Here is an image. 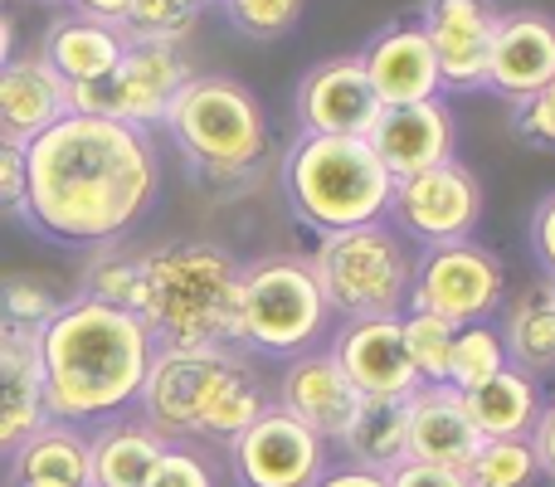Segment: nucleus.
I'll return each instance as SVG.
<instances>
[{"instance_id": "1", "label": "nucleus", "mask_w": 555, "mask_h": 487, "mask_svg": "<svg viewBox=\"0 0 555 487\" xmlns=\"http://www.w3.org/2000/svg\"><path fill=\"white\" fill-rule=\"evenodd\" d=\"M162 195V156L152 132L117 117L64 113L25 142L29 230L68 248L122 244Z\"/></svg>"}, {"instance_id": "2", "label": "nucleus", "mask_w": 555, "mask_h": 487, "mask_svg": "<svg viewBox=\"0 0 555 487\" xmlns=\"http://www.w3.org/2000/svg\"><path fill=\"white\" fill-rule=\"evenodd\" d=\"M156 342L137 312L78 293L39 326L35 361L44 390V420L98 430L137 410V395L152 371Z\"/></svg>"}, {"instance_id": "3", "label": "nucleus", "mask_w": 555, "mask_h": 487, "mask_svg": "<svg viewBox=\"0 0 555 487\" xmlns=\"http://www.w3.org/2000/svg\"><path fill=\"white\" fill-rule=\"evenodd\" d=\"M244 264L224 244L171 240L137 254L132 312L156 351H224L240 346Z\"/></svg>"}, {"instance_id": "4", "label": "nucleus", "mask_w": 555, "mask_h": 487, "mask_svg": "<svg viewBox=\"0 0 555 487\" xmlns=\"http://www.w3.org/2000/svg\"><path fill=\"white\" fill-rule=\"evenodd\" d=\"M269 410L254 366L224 351H156L137 395V420L166 444H224L230 449Z\"/></svg>"}, {"instance_id": "5", "label": "nucleus", "mask_w": 555, "mask_h": 487, "mask_svg": "<svg viewBox=\"0 0 555 487\" xmlns=\"http://www.w3.org/2000/svg\"><path fill=\"white\" fill-rule=\"evenodd\" d=\"M166 132L181 156L220 191L259 181L269 162V117L244 84L224 74H191L166 113Z\"/></svg>"}, {"instance_id": "6", "label": "nucleus", "mask_w": 555, "mask_h": 487, "mask_svg": "<svg viewBox=\"0 0 555 487\" xmlns=\"http://www.w3.org/2000/svg\"><path fill=\"white\" fill-rule=\"evenodd\" d=\"M395 176L365 137H297L283 156L287 210L312 234H341L375 225L390 210Z\"/></svg>"}, {"instance_id": "7", "label": "nucleus", "mask_w": 555, "mask_h": 487, "mask_svg": "<svg viewBox=\"0 0 555 487\" xmlns=\"http://www.w3.org/2000/svg\"><path fill=\"white\" fill-rule=\"evenodd\" d=\"M326 307L341 322L361 317H404L414 283V254L395 225H356L341 234H322V244L307 258Z\"/></svg>"}, {"instance_id": "8", "label": "nucleus", "mask_w": 555, "mask_h": 487, "mask_svg": "<svg viewBox=\"0 0 555 487\" xmlns=\"http://www.w3.org/2000/svg\"><path fill=\"white\" fill-rule=\"evenodd\" d=\"M332 326L322 287H317L307 258L273 254L244 264L240 278V346L259 356H302L317 351Z\"/></svg>"}, {"instance_id": "9", "label": "nucleus", "mask_w": 555, "mask_h": 487, "mask_svg": "<svg viewBox=\"0 0 555 487\" xmlns=\"http://www.w3.org/2000/svg\"><path fill=\"white\" fill-rule=\"evenodd\" d=\"M191 78V64L176 44L162 39H127L122 59L107 78L98 84H78L68 88V113H88V117H117V123H132L142 132L166 123L176 93Z\"/></svg>"}, {"instance_id": "10", "label": "nucleus", "mask_w": 555, "mask_h": 487, "mask_svg": "<svg viewBox=\"0 0 555 487\" xmlns=\"http://www.w3.org/2000/svg\"><path fill=\"white\" fill-rule=\"evenodd\" d=\"M507 303V264L478 240L434 244L424 258H414V283L404 312L443 317L449 326L492 322Z\"/></svg>"}, {"instance_id": "11", "label": "nucleus", "mask_w": 555, "mask_h": 487, "mask_svg": "<svg viewBox=\"0 0 555 487\" xmlns=\"http://www.w3.org/2000/svg\"><path fill=\"white\" fill-rule=\"evenodd\" d=\"M395 230L420 240L424 248L434 244H459L473 240L482 225V185L463 162H439L429 171H414L404 181H395L390 210Z\"/></svg>"}, {"instance_id": "12", "label": "nucleus", "mask_w": 555, "mask_h": 487, "mask_svg": "<svg viewBox=\"0 0 555 487\" xmlns=\"http://www.w3.org/2000/svg\"><path fill=\"white\" fill-rule=\"evenodd\" d=\"M326 469H332L326 439H317L302 420L283 414L278 405H269L230 444V473L240 487H312Z\"/></svg>"}, {"instance_id": "13", "label": "nucleus", "mask_w": 555, "mask_h": 487, "mask_svg": "<svg viewBox=\"0 0 555 487\" xmlns=\"http://www.w3.org/2000/svg\"><path fill=\"white\" fill-rule=\"evenodd\" d=\"M420 29L434 49L443 93H478L488 84V54L498 10L488 0H424Z\"/></svg>"}, {"instance_id": "14", "label": "nucleus", "mask_w": 555, "mask_h": 487, "mask_svg": "<svg viewBox=\"0 0 555 487\" xmlns=\"http://www.w3.org/2000/svg\"><path fill=\"white\" fill-rule=\"evenodd\" d=\"M293 107L307 137H371L375 117H380V98L365 78L361 54L307 68L293 93Z\"/></svg>"}, {"instance_id": "15", "label": "nucleus", "mask_w": 555, "mask_h": 487, "mask_svg": "<svg viewBox=\"0 0 555 487\" xmlns=\"http://www.w3.org/2000/svg\"><path fill=\"white\" fill-rule=\"evenodd\" d=\"M332 361L341 375L365 395V400H390V395H414L420 375L404 351L400 317H361L341 322L332 336Z\"/></svg>"}, {"instance_id": "16", "label": "nucleus", "mask_w": 555, "mask_h": 487, "mask_svg": "<svg viewBox=\"0 0 555 487\" xmlns=\"http://www.w3.org/2000/svg\"><path fill=\"white\" fill-rule=\"evenodd\" d=\"M365 395L356 390L341 375V366L332 361V351H302L287 361L283 381H278V410L302 420L317 439L341 444L351 430L356 410H361Z\"/></svg>"}, {"instance_id": "17", "label": "nucleus", "mask_w": 555, "mask_h": 487, "mask_svg": "<svg viewBox=\"0 0 555 487\" xmlns=\"http://www.w3.org/2000/svg\"><path fill=\"white\" fill-rule=\"evenodd\" d=\"M555 78V20L541 10H512L498 15L488 54V84L507 103H527Z\"/></svg>"}, {"instance_id": "18", "label": "nucleus", "mask_w": 555, "mask_h": 487, "mask_svg": "<svg viewBox=\"0 0 555 487\" xmlns=\"http://www.w3.org/2000/svg\"><path fill=\"white\" fill-rule=\"evenodd\" d=\"M361 68L371 78L380 107H404V103H429L443 93L439 84V64H434V49L424 39L420 20H395L380 35L365 44Z\"/></svg>"}, {"instance_id": "19", "label": "nucleus", "mask_w": 555, "mask_h": 487, "mask_svg": "<svg viewBox=\"0 0 555 487\" xmlns=\"http://www.w3.org/2000/svg\"><path fill=\"white\" fill-rule=\"evenodd\" d=\"M371 152L380 156V166L404 181L414 171H429V166L449 162L453 156V117L439 98L429 103H404V107H380L371 127Z\"/></svg>"}, {"instance_id": "20", "label": "nucleus", "mask_w": 555, "mask_h": 487, "mask_svg": "<svg viewBox=\"0 0 555 487\" xmlns=\"http://www.w3.org/2000/svg\"><path fill=\"white\" fill-rule=\"evenodd\" d=\"M482 434L473 430L468 405L453 385H420L410 395V459L434 469H468Z\"/></svg>"}, {"instance_id": "21", "label": "nucleus", "mask_w": 555, "mask_h": 487, "mask_svg": "<svg viewBox=\"0 0 555 487\" xmlns=\"http://www.w3.org/2000/svg\"><path fill=\"white\" fill-rule=\"evenodd\" d=\"M68 113V84L44 59H10L0 68V137L29 142Z\"/></svg>"}, {"instance_id": "22", "label": "nucleus", "mask_w": 555, "mask_h": 487, "mask_svg": "<svg viewBox=\"0 0 555 487\" xmlns=\"http://www.w3.org/2000/svg\"><path fill=\"white\" fill-rule=\"evenodd\" d=\"M122 49H127L122 25H107V20L78 15L74 10V15H59L54 25L44 29L39 59H44L68 88H78V84H98V78L113 74Z\"/></svg>"}, {"instance_id": "23", "label": "nucleus", "mask_w": 555, "mask_h": 487, "mask_svg": "<svg viewBox=\"0 0 555 487\" xmlns=\"http://www.w3.org/2000/svg\"><path fill=\"white\" fill-rule=\"evenodd\" d=\"M39 424H44V390H39L35 336L0 326V459H10Z\"/></svg>"}, {"instance_id": "24", "label": "nucleus", "mask_w": 555, "mask_h": 487, "mask_svg": "<svg viewBox=\"0 0 555 487\" xmlns=\"http://www.w3.org/2000/svg\"><path fill=\"white\" fill-rule=\"evenodd\" d=\"M15 487H93L88 473V434L74 424L44 420L15 453H10Z\"/></svg>"}, {"instance_id": "25", "label": "nucleus", "mask_w": 555, "mask_h": 487, "mask_svg": "<svg viewBox=\"0 0 555 487\" xmlns=\"http://www.w3.org/2000/svg\"><path fill=\"white\" fill-rule=\"evenodd\" d=\"M166 453V439L142 420H107L88 434V473L93 487H152V473Z\"/></svg>"}, {"instance_id": "26", "label": "nucleus", "mask_w": 555, "mask_h": 487, "mask_svg": "<svg viewBox=\"0 0 555 487\" xmlns=\"http://www.w3.org/2000/svg\"><path fill=\"white\" fill-rule=\"evenodd\" d=\"M468 405V420L482 439H527L531 424L541 414V385L537 375L517 371V366H502L498 375H488L473 390H459Z\"/></svg>"}, {"instance_id": "27", "label": "nucleus", "mask_w": 555, "mask_h": 487, "mask_svg": "<svg viewBox=\"0 0 555 487\" xmlns=\"http://www.w3.org/2000/svg\"><path fill=\"white\" fill-rule=\"evenodd\" d=\"M341 453L351 469L385 473L390 478L400 463H410V395L390 400H361L351 430L341 439Z\"/></svg>"}, {"instance_id": "28", "label": "nucleus", "mask_w": 555, "mask_h": 487, "mask_svg": "<svg viewBox=\"0 0 555 487\" xmlns=\"http://www.w3.org/2000/svg\"><path fill=\"white\" fill-rule=\"evenodd\" d=\"M502 332V346H507V366L527 375H546L555 371V293L551 278L546 283H531L527 293L512 303L507 326Z\"/></svg>"}, {"instance_id": "29", "label": "nucleus", "mask_w": 555, "mask_h": 487, "mask_svg": "<svg viewBox=\"0 0 555 487\" xmlns=\"http://www.w3.org/2000/svg\"><path fill=\"white\" fill-rule=\"evenodd\" d=\"M463 478H468V487H537L541 463L531 439H482Z\"/></svg>"}, {"instance_id": "30", "label": "nucleus", "mask_w": 555, "mask_h": 487, "mask_svg": "<svg viewBox=\"0 0 555 487\" xmlns=\"http://www.w3.org/2000/svg\"><path fill=\"white\" fill-rule=\"evenodd\" d=\"M507 366V346L492 322H468L453 332V356H449V385L453 390H473L488 375H498Z\"/></svg>"}, {"instance_id": "31", "label": "nucleus", "mask_w": 555, "mask_h": 487, "mask_svg": "<svg viewBox=\"0 0 555 487\" xmlns=\"http://www.w3.org/2000/svg\"><path fill=\"white\" fill-rule=\"evenodd\" d=\"M210 0H127L122 10V35L127 39H162V44H181L195 29L201 10Z\"/></svg>"}, {"instance_id": "32", "label": "nucleus", "mask_w": 555, "mask_h": 487, "mask_svg": "<svg viewBox=\"0 0 555 487\" xmlns=\"http://www.w3.org/2000/svg\"><path fill=\"white\" fill-rule=\"evenodd\" d=\"M400 332H404V351H410L420 385H449V356H453V332L459 326H449L443 317H429V312H404Z\"/></svg>"}, {"instance_id": "33", "label": "nucleus", "mask_w": 555, "mask_h": 487, "mask_svg": "<svg viewBox=\"0 0 555 487\" xmlns=\"http://www.w3.org/2000/svg\"><path fill=\"white\" fill-rule=\"evenodd\" d=\"M59 312V293H49L39 278L10 273L0 278V326L20 336H39V326Z\"/></svg>"}, {"instance_id": "34", "label": "nucleus", "mask_w": 555, "mask_h": 487, "mask_svg": "<svg viewBox=\"0 0 555 487\" xmlns=\"http://www.w3.org/2000/svg\"><path fill=\"white\" fill-rule=\"evenodd\" d=\"M83 293L98 297V303H113V307H127L132 312V293H137V254L122 244H107L93 254L83 273Z\"/></svg>"}, {"instance_id": "35", "label": "nucleus", "mask_w": 555, "mask_h": 487, "mask_svg": "<svg viewBox=\"0 0 555 487\" xmlns=\"http://www.w3.org/2000/svg\"><path fill=\"white\" fill-rule=\"evenodd\" d=\"M230 25L249 39H283L302 15V0H220Z\"/></svg>"}, {"instance_id": "36", "label": "nucleus", "mask_w": 555, "mask_h": 487, "mask_svg": "<svg viewBox=\"0 0 555 487\" xmlns=\"http://www.w3.org/2000/svg\"><path fill=\"white\" fill-rule=\"evenodd\" d=\"M512 132L527 146H541V152H555V78L541 88L527 103H512Z\"/></svg>"}, {"instance_id": "37", "label": "nucleus", "mask_w": 555, "mask_h": 487, "mask_svg": "<svg viewBox=\"0 0 555 487\" xmlns=\"http://www.w3.org/2000/svg\"><path fill=\"white\" fill-rule=\"evenodd\" d=\"M152 487H215V478L201 453H191L185 444H166L162 463L152 473Z\"/></svg>"}, {"instance_id": "38", "label": "nucleus", "mask_w": 555, "mask_h": 487, "mask_svg": "<svg viewBox=\"0 0 555 487\" xmlns=\"http://www.w3.org/2000/svg\"><path fill=\"white\" fill-rule=\"evenodd\" d=\"M25 201V142L0 137V210H20Z\"/></svg>"}, {"instance_id": "39", "label": "nucleus", "mask_w": 555, "mask_h": 487, "mask_svg": "<svg viewBox=\"0 0 555 487\" xmlns=\"http://www.w3.org/2000/svg\"><path fill=\"white\" fill-rule=\"evenodd\" d=\"M531 254L546 268V278H555V191L531 210Z\"/></svg>"}, {"instance_id": "40", "label": "nucleus", "mask_w": 555, "mask_h": 487, "mask_svg": "<svg viewBox=\"0 0 555 487\" xmlns=\"http://www.w3.org/2000/svg\"><path fill=\"white\" fill-rule=\"evenodd\" d=\"M390 487H468L459 469H434V463H400L390 473Z\"/></svg>"}, {"instance_id": "41", "label": "nucleus", "mask_w": 555, "mask_h": 487, "mask_svg": "<svg viewBox=\"0 0 555 487\" xmlns=\"http://www.w3.org/2000/svg\"><path fill=\"white\" fill-rule=\"evenodd\" d=\"M531 449H537V463H541V478L555 483V405L537 414V424H531Z\"/></svg>"}, {"instance_id": "42", "label": "nucleus", "mask_w": 555, "mask_h": 487, "mask_svg": "<svg viewBox=\"0 0 555 487\" xmlns=\"http://www.w3.org/2000/svg\"><path fill=\"white\" fill-rule=\"evenodd\" d=\"M312 487H390V478H385V473H365V469L341 463V469H326Z\"/></svg>"}, {"instance_id": "43", "label": "nucleus", "mask_w": 555, "mask_h": 487, "mask_svg": "<svg viewBox=\"0 0 555 487\" xmlns=\"http://www.w3.org/2000/svg\"><path fill=\"white\" fill-rule=\"evenodd\" d=\"M78 15H93V20H107V25H117L127 10V0H74Z\"/></svg>"}, {"instance_id": "44", "label": "nucleus", "mask_w": 555, "mask_h": 487, "mask_svg": "<svg viewBox=\"0 0 555 487\" xmlns=\"http://www.w3.org/2000/svg\"><path fill=\"white\" fill-rule=\"evenodd\" d=\"M15 59V25H10V15L0 10V68Z\"/></svg>"}, {"instance_id": "45", "label": "nucleus", "mask_w": 555, "mask_h": 487, "mask_svg": "<svg viewBox=\"0 0 555 487\" xmlns=\"http://www.w3.org/2000/svg\"><path fill=\"white\" fill-rule=\"evenodd\" d=\"M39 5H59V0H39Z\"/></svg>"}, {"instance_id": "46", "label": "nucleus", "mask_w": 555, "mask_h": 487, "mask_svg": "<svg viewBox=\"0 0 555 487\" xmlns=\"http://www.w3.org/2000/svg\"><path fill=\"white\" fill-rule=\"evenodd\" d=\"M551 293H555V278H551Z\"/></svg>"}, {"instance_id": "47", "label": "nucleus", "mask_w": 555, "mask_h": 487, "mask_svg": "<svg viewBox=\"0 0 555 487\" xmlns=\"http://www.w3.org/2000/svg\"><path fill=\"white\" fill-rule=\"evenodd\" d=\"M0 5H5V0H0Z\"/></svg>"}, {"instance_id": "48", "label": "nucleus", "mask_w": 555, "mask_h": 487, "mask_svg": "<svg viewBox=\"0 0 555 487\" xmlns=\"http://www.w3.org/2000/svg\"><path fill=\"white\" fill-rule=\"evenodd\" d=\"M551 487H555V483H551Z\"/></svg>"}]
</instances>
